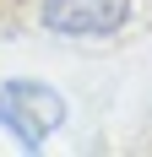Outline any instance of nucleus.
Wrapping results in <instances>:
<instances>
[{
    "instance_id": "obj_1",
    "label": "nucleus",
    "mask_w": 152,
    "mask_h": 157,
    "mask_svg": "<svg viewBox=\"0 0 152 157\" xmlns=\"http://www.w3.org/2000/svg\"><path fill=\"white\" fill-rule=\"evenodd\" d=\"M0 125L11 130L16 141L38 152V146L65 125V98L49 87V81H33V76H16L0 87Z\"/></svg>"
},
{
    "instance_id": "obj_2",
    "label": "nucleus",
    "mask_w": 152,
    "mask_h": 157,
    "mask_svg": "<svg viewBox=\"0 0 152 157\" xmlns=\"http://www.w3.org/2000/svg\"><path fill=\"white\" fill-rule=\"evenodd\" d=\"M38 22L60 38H109L130 22V0H38Z\"/></svg>"
}]
</instances>
